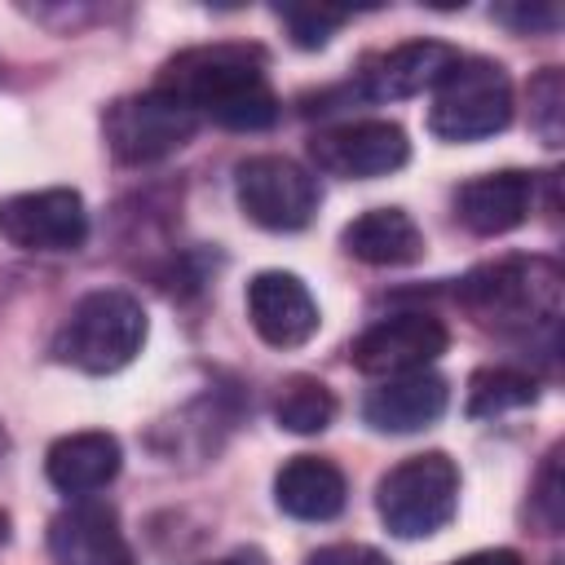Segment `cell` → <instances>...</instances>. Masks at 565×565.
Wrapping results in <instances>:
<instances>
[{
	"mask_svg": "<svg viewBox=\"0 0 565 565\" xmlns=\"http://www.w3.org/2000/svg\"><path fill=\"white\" fill-rule=\"evenodd\" d=\"M159 88L190 106L194 115L216 119L221 128L256 132L278 119V97L265 79V53L256 44H203L185 49L163 66Z\"/></svg>",
	"mask_w": 565,
	"mask_h": 565,
	"instance_id": "obj_1",
	"label": "cell"
},
{
	"mask_svg": "<svg viewBox=\"0 0 565 565\" xmlns=\"http://www.w3.org/2000/svg\"><path fill=\"white\" fill-rule=\"evenodd\" d=\"M146 309L119 287L88 291L57 331V358L88 375L124 371L146 344Z\"/></svg>",
	"mask_w": 565,
	"mask_h": 565,
	"instance_id": "obj_2",
	"label": "cell"
},
{
	"mask_svg": "<svg viewBox=\"0 0 565 565\" xmlns=\"http://www.w3.org/2000/svg\"><path fill=\"white\" fill-rule=\"evenodd\" d=\"M459 300L494 327H552L561 313V269L543 256H508L472 269Z\"/></svg>",
	"mask_w": 565,
	"mask_h": 565,
	"instance_id": "obj_3",
	"label": "cell"
},
{
	"mask_svg": "<svg viewBox=\"0 0 565 565\" xmlns=\"http://www.w3.org/2000/svg\"><path fill=\"white\" fill-rule=\"evenodd\" d=\"M375 508H380V521L388 525V534L428 539L441 525H450V516L459 508V468L441 450L411 455L393 472H384V481L375 490Z\"/></svg>",
	"mask_w": 565,
	"mask_h": 565,
	"instance_id": "obj_4",
	"label": "cell"
},
{
	"mask_svg": "<svg viewBox=\"0 0 565 565\" xmlns=\"http://www.w3.org/2000/svg\"><path fill=\"white\" fill-rule=\"evenodd\" d=\"M512 119V84L503 66L486 57H459L437 84L428 106V128L441 141H481L503 132Z\"/></svg>",
	"mask_w": 565,
	"mask_h": 565,
	"instance_id": "obj_5",
	"label": "cell"
},
{
	"mask_svg": "<svg viewBox=\"0 0 565 565\" xmlns=\"http://www.w3.org/2000/svg\"><path fill=\"white\" fill-rule=\"evenodd\" d=\"M234 194L247 221L274 234L305 230L318 212V181L287 154H252L234 168Z\"/></svg>",
	"mask_w": 565,
	"mask_h": 565,
	"instance_id": "obj_6",
	"label": "cell"
},
{
	"mask_svg": "<svg viewBox=\"0 0 565 565\" xmlns=\"http://www.w3.org/2000/svg\"><path fill=\"white\" fill-rule=\"evenodd\" d=\"M199 132V115L163 88L124 97L106 110V146L119 163H154L177 154Z\"/></svg>",
	"mask_w": 565,
	"mask_h": 565,
	"instance_id": "obj_7",
	"label": "cell"
},
{
	"mask_svg": "<svg viewBox=\"0 0 565 565\" xmlns=\"http://www.w3.org/2000/svg\"><path fill=\"white\" fill-rule=\"evenodd\" d=\"M0 234L22 252H79L88 238V212L66 185L26 190L0 203Z\"/></svg>",
	"mask_w": 565,
	"mask_h": 565,
	"instance_id": "obj_8",
	"label": "cell"
},
{
	"mask_svg": "<svg viewBox=\"0 0 565 565\" xmlns=\"http://www.w3.org/2000/svg\"><path fill=\"white\" fill-rule=\"evenodd\" d=\"M450 344L441 318L433 313H393V318H380L375 327H366L358 340H353V366L362 375H411V371H428L433 358H441Z\"/></svg>",
	"mask_w": 565,
	"mask_h": 565,
	"instance_id": "obj_9",
	"label": "cell"
},
{
	"mask_svg": "<svg viewBox=\"0 0 565 565\" xmlns=\"http://www.w3.org/2000/svg\"><path fill=\"white\" fill-rule=\"evenodd\" d=\"M309 154L322 172L331 177H388L411 159V141L397 124L388 119H358V124H340L327 128L309 141Z\"/></svg>",
	"mask_w": 565,
	"mask_h": 565,
	"instance_id": "obj_10",
	"label": "cell"
},
{
	"mask_svg": "<svg viewBox=\"0 0 565 565\" xmlns=\"http://www.w3.org/2000/svg\"><path fill=\"white\" fill-rule=\"evenodd\" d=\"M247 318L274 349H300L318 331V300L287 269H265L247 282Z\"/></svg>",
	"mask_w": 565,
	"mask_h": 565,
	"instance_id": "obj_11",
	"label": "cell"
},
{
	"mask_svg": "<svg viewBox=\"0 0 565 565\" xmlns=\"http://www.w3.org/2000/svg\"><path fill=\"white\" fill-rule=\"evenodd\" d=\"M49 552L57 565H132L115 508L93 499L71 503L49 521Z\"/></svg>",
	"mask_w": 565,
	"mask_h": 565,
	"instance_id": "obj_12",
	"label": "cell"
},
{
	"mask_svg": "<svg viewBox=\"0 0 565 565\" xmlns=\"http://www.w3.org/2000/svg\"><path fill=\"white\" fill-rule=\"evenodd\" d=\"M459 62V53L441 40H411V44H397L380 57L366 62L362 71V93L371 102H397V97H415L424 88H437L450 66Z\"/></svg>",
	"mask_w": 565,
	"mask_h": 565,
	"instance_id": "obj_13",
	"label": "cell"
},
{
	"mask_svg": "<svg viewBox=\"0 0 565 565\" xmlns=\"http://www.w3.org/2000/svg\"><path fill=\"white\" fill-rule=\"evenodd\" d=\"M446 402H450V388L441 375L411 371V375H393L380 388H371L362 402V419L375 433H419L441 419Z\"/></svg>",
	"mask_w": 565,
	"mask_h": 565,
	"instance_id": "obj_14",
	"label": "cell"
},
{
	"mask_svg": "<svg viewBox=\"0 0 565 565\" xmlns=\"http://www.w3.org/2000/svg\"><path fill=\"white\" fill-rule=\"evenodd\" d=\"M455 212L481 238L508 234V230L525 225V216L534 212V177L530 172H516V168L486 172V177H477V181H468L459 190Z\"/></svg>",
	"mask_w": 565,
	"mask_h": 565,
	"instance_id": "obj_15",
	"label": "cell"
},
{
	"mask_svg": "<svg viewBox=\"0 0 565 565\" xmlns=\"http://www.w3.org/2000/svg\"><path fill=\"white\" fill-rule=\"evenodd\" d=\"M119 441L110 433H97V428H84V433H66L49 446L44 455V472L49 481L71 494V499H88L97 490H106L119 472Z\"/></svg>",
	"mask_w": 565,
	"mask_h": 565,
	"instance_id": "obj_16",
	"label": "cell"
},
{
	"mask_svg": "<svg viewBox=\"0 0 565 565\" xmlns=\"http://www.w3.org/2000/svg\"><path fill=\"white\" fill-rule=\"evenodd\" d=\"M274 499L287 516L296 521H331L344 512V499H349V486H344V472L331 463V459H318V455H296L278 468L274 477Z\"/></svg>",
	"mask_w": 565,
	"mask_h": 565,
	"instance_id": "obj_17",
	"label": "cell"
},
{
	"mask_svg": "<svg viewBox=\"0 0 565 565\" xmlns=\"http://www.w3.org/2000/svg\"><path fill=\"white\" fill-rule=\"evenodd\" d=\"M344 252L366 265H411L424 256V234L402 207H371L353 216L340 234Z\"/></svg>",
	"mask_w": 565,
	"mask_h": 565,
	"instance_id": "obj_18",
	"label": "cell"
},
{
	"mask_svg": "<svg viewBox=\"0 0 565 565\" xmlns=\"http://www.w3.org/2000/svg\"><path fill=\"white\" fill-rule=\"evenodd\" d=\"M274 419H278L287 433H300V437L322 433V428L335 419V397H331V388H327L322 380L296 375V380H287V388H282L278 402H274Z\"/></svg>",
	"mask_w": 565,
	"mask_h": 565,
	"instance_id": "obj_19",
	"label": "cell"
},
{
	"mask_svg": "<svg viewBox=\"0 0 565 565\" xmlns=\"http://www.w3.org/2000/svg\"><path fill=\"white\" fill-rule=\"evenodd\" d=\"M534 402V380L521 375V371H508V366H494V371H477L472 384H468V415H503V411H516V406H530Z\"/></svg>",
	"mask_w": 565,
	"mask_h": 565,
	"instance_id": "obj_20",
	"label": "cell"
},
{
	"mask_svg": "<svg viewBox=\"0 0 565 565\" xmlns=\"http://www.w3.org/2000/svg\"><path fill=\"white\" fill-rule=\"evenodd\" d=\"M561 102H565L561 71L547 66V71L530 84V124H534V132L543 137V146H561Z\"/></svg>",
	"mask_w": 565,
	"mask_h": 565,
	"instance_id": "obj_21",
	"label": "cell"
},
{
	"mask_svg": "<svg viewBox=\"0 0 565 565\" xmlns=\"http://www.w3.org/2000/svg\"><path fill=\"white\" fill-rule=\"evenodd\" d=\"M278 18L287 22L291 44H300V49H322V44L331 40V31H335L349 13H340V9H278Z\"/></svg>",
	"mask_w": 565,
	"mask_h": 565,
	"instance_id": "obj_22",
	"label": "cell"
},
{
	"mask_svg": "<svg viewBox=\"0 0 565 565\" xmlns=\"http://www.w3.org/2000/svg\"><path fill=\"white\" fill-rule=\"evenodd\" d=\"M305 565H393V561L366 543H331V547H318Z\"/></svg>",
	"mask_w": 565,
	"mask_h": 565,
	"instance_id": "obj_23",
	"label": "cell"
},
{
	"mask_svg": "<svg viewBox=\"0 0 565 565\" xmlns=\"http://www.w3.org/2000/svg\"><path fill=\"white\" fill-rule=\"evenodd\" d=\"M494 18L516 31H552L561 22V13L552 4H503V9H494Z\"/></svg>",
	"mask_w": 565,
	"mask_h": 565,
	"instance_id": "obj_24",
	"label": "cell"
},
{
	"mask_svg": "<svg viewBox=\"0 0 565 565\" xmlns=\"http://www.w3.org/2000/svg\"><path fill=\"white\" fill-rule=\"evenodd\" d=\"M450 565H521V556L512 547H486V552H472V556H459Z\"/></svg>",
	"mask_w": 565,
	"mask_h": 565,
	"instance_id": "obj_25",
	"label": "cell"
},
{
	"mask_svg": "<svg viewBox=\"0 0 565 565\" xmlns=\"http://www.w3.org/2000/svg\"><path fill=\"white\" fill-rule=\"evenodd\" d=\"M212 565H269L256 547H238V552H230V556H221V561H212Z\"/></svg>",
	"mask_w": 565,
	"mask_h": 565,
	"instance_id": "obj_26",
	"label": "cell"
},
{
	"mask_svg": "<svg viewBox=\"0 0 565 565\" xmlns=\"http://www.w3.org/2000/svg\"><path fill=\"white\" fill-rule=\"evenodd\" d=\"M4 534H9V516L0 512V543H4Z\"/></svg>",
	"mask_w": 565,
	"mask_h": 565,
	"instance_id": "obj_27",
	"label": "cell"
}]
</instances>
